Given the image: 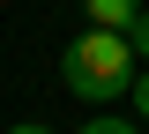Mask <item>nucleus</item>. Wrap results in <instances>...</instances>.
I'll list each match as a JSON object with an SVG mask.
<instances>
[{
    "instance_id": "1",
    "label": "nucleus",
    "mask_w": 149,
    "mask_h": 134,
    "mask_svg": "<svg viewBox=\"0 0 149 134\" xmlns=\"http://www.w3.org/2000/svg\"><path fill=\"white\" fill-rule=\"evenodd\" d=\"M60 82H67V97H82V104L127 97V90H134V52H127V37H112V30L74 37L67 52H60Z\"/></svg>"
},
{
    "instance_id": "2",
    "label": "nucleus",
    "mask_w": 149,
    "mask_h": 134,
    "mask_svg": "<svg viewBox=\"0 0 149 134\" xmlns=\"http://www.w3.org/2000/svg\"><path fill=\"white\" fill-rule=\"evenodd\" d=\"M82 15H90V30L127 37V30H134V15H142V0H82Z\"/></svg>"
},
{
    "instance_id": "3",
    "label": "nucleus",
    "mask_w": 149,
    "mask_h": 134,
    "mask_svg": "<svg viewBox=\"0 0 149 134\" xmlns=\"http://www.w3.org/2000/svg\"><path fill=\"white\" fill-rule=\"evenodd\" d=\"M127 52H134V60H149V8L134 15V30H127Z\"/></svg>"
},
{
    "instance_id": "4",
    "label": "nucleus",
    "mask_w": 149,
    "mask_h": 134,
    "mask_svg": "<svg viewBox=\"0 0 149 134\" xmlns=\"http://www.w3.org/2000/svg\"><path fill=\"white\" fill-rule=\"evenodd\" d=\"M82 134H134V119H119V112H97V119H90Z\"/></svg>"
},
{
    "instance_id": "5",
    "label": "nucleus",
    "mask_w": 149,
    "mask_h": 134,
    "mask_svg": "<svg viewBox=\"0 0 149 134\" xmlns=\"http://www.w3.org/2000/svg\"><path fill=\"white\" fill-rule=\"evenodd\" d=\"M127 97H134V119H149V67L134 75V90H127Z\"/></svg>"
},
{
    "instance_id": "6",
    "label": "nucleus",
    "mask_w": 149,
    "mask_h": 134,
    "mask_svg": "<svg viewBox=\"0 0 149 134\" xmlns=\"http://www.w3.org/2000/svg\"><path fill=\"white\" fill-rule=\"evenodd\" d=\"M8 134H52V127H37V119H22V127H8Z\"/></svg>"
}]
</instances>
